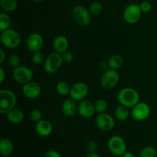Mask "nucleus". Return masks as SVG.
Listing matches in <instances>:
<instances>
[{
	"mask_svg": "<svg viewBox=\"0 0 157 157\" xmlns=\"http://www.w3.org/2000/svg\"><path fill=\"white\" fill-rule=\"evenodd\" d=\"M117 101L121 105L132 108L140 102V94L132 87H124L118 93Z\"/></svg>",
	"mask_w": 157,
	"mask_h": 157,
	"instance_id": "nucleus-1",
	"label": "nucleus"
},
{
	"mask_svg": "<svg viewBox=\"0 0 157 157\" xmlns=\"http://www.w3.org/2000/svg\"><path fill=\"white\" fill-rule=\"evenodd\" d=\"M17 98L12 90L2 89L0 90V113L6 114L16 106Z\"/></svg>",
	"mask_w": 157,
	"mask_h": 157,
	"instance_id": "nucleus-2",
	"label": "nucleus"
},
{
	"mask_svg": "<svg viewBox=\"0 0 157 157\" xmlns=\"http://www.w3.org/2000/svg\"><path fill=\"white\" fill-rule=\"evenodd\" d=\"M0 41L3 46L9 49L16 48L21 43V36L18 32L12 29H8L1 32Z\"/></svg>",
	"mask_w": 157,
	"mask_h": 157,
	"instance_id": "nucleus-3",
	"label": "nucleus"
},
{
	"mask_svg": "<svg viewBox=\"0 0 157 157\" xmlns=\"http://www.w3.org/2000/svg\"><path fill=\"white\" fill-rule=\"evenodd\" d=\"M64 62L62 55L56 52H52L45 58L44 62L43 63V67L44 71L49 75H52L58 71Z\"/></svg>",
	"mask_w": 157,
	"mask_h": 157,
	"instance_id": "nucleus-4",
	"label": "nucleus"
},
{
	"mask_svg": "<svg viewBox=\"0 0 157 157\" xmlns=\"http://www.w3.org/2000/svg\"><path fill=\"white\" fill-rule=\"evenodd\" d=\"M107 148L113 155L122 157L127 152V144L121 136H112L107 141Z\"/></svg>",
	"mask_w": 157,
	"mask_h": 157,
	"instance_id": "nucleus-5",
	"label": "nucleus"
},
{
	"mask_svg": "<svg viewBox=\"0 0 157 157\" xmlns=\"http://www.w3.org/2000/svg\"><path fill=\"white\" fill-rule=\"evenodd\" d=\"M72 16L78 25L81 26L87 25L91 21L92 15L90 11L81 5H78L74 8L72 11Z\"/></svg>",
	"mask_w": 157,
	"mask_h": 157,
	"instance_id": "nucleus-6",
	"label": "nucleus"
},
{
	"mask_svg": "<svg viewBox=\"0 0 157 157\" xmlns=\"http://www.w3.org/2000/svg\"><path fill=\"white\" fill-rule=\"evenodd\" d=\"M12 76L17 83L25 84L32 81L34 78V72L27 66L20 65L14 68Z\"/></svg>",
	"mask_w": 157,
	"mask_h": 157,
	"instance_id": "nucleus-7",
	"label": "nucleus"
},
{
	"mask_svg": "<svg viewBox=\"0 0 157 157\" xmlns=\"http://www.w3.org/2000/svg\"><path fill=\"white\" fill-rule=\"evenodd\" d=\"M120 81V75L116 70L107 69L103 72L100 79L101 85L105 89H112L117 86Z\"/></svg>",
	"mask_w": 157,
	"mask_h": 157,
	"instance_id": "nucleus-8",
	"label": "nucleus"
},
{
	"mask_svg": "<svg viewBox=\"0 0 157 157\" xmlns=\"http://www.w3.org/2000/svg\"><path fill=\"white\" fill-rule=\"evenodd\" d=\"M142 13L143 12L140 7V5L133 3V4L127 6L124 9V18L126 22L129 23V24H136L140 19Z\"/></svg>",
	"mask_w": 157,
	"mask_h": 157,
	"instance_id": "nucleus-9",
	"label": "nucleus"
},
{
	"mask_svg": "<svg viewBox=\"0 0 157 157\" xmlns=\"http://www.w3.org/2000/svg\"><path fill=\"white\" fill-rule=\"evenodd\" d=\"M151 110L147 103L139 102L132 107L131 116L136 121H144L150 117Z\"/></svg>",
	"mask_w": 157,
	"mask_h": 157,
	"instance_id": "nucleus-10",
	"label": "nucleus"
},
{
	"mask_svg": "<svg viewBox=\"0 0 157 157\" xmlns=\"http://www.w3.org/2000/svg\"><path fill=\"white\" fill-rule=\"evenodd\" d=\"M89 93V87L84 82H77L71 87L69 96L75 101H81L85 99Z\"/></svg>",
	"mask_w": 157,
	"mask_h": 157,
	"instance_id": "nucleus-11",
	"label": "nucleus"
},
{
	"mask_svg": "<svg viewBox=\"0 0 157 157\" xmlns=\"http://www.w3.org/2000/svg\"><path fill=\"white\" fill-rule=\"evenodd\" d=\"M95 124L103 131H110L115 127V120L108 113H99L95 118Z\"/></svg>",
	"mask_w": 157,
	"mask_h": 157,
	"instance_id": "nucleus-12",
	"label": "nucleus"
},
{
	"mask_svg": "<svg viewBox=\"0 0 157 157\" xmlns=\"http://www.w3.org/2000/svg\"><path fill=\"white\" fill-rule=\"evenodd\" d=\"M21 93L23 96L28 99H36L41 95V87L39 84L32 81L23 84L21 87Z\"/></svg>",
	"mask_w": 157,
	"mask_h": 157,
	"instance_id": "nucleus-13",
	"label": "nucleus"
},
{
	"mask_svg": "<svg viewBox=\"0 0 157 157\" xmlns=\"http://www.w3.org/2000/svg\"><path fill=\"white\" fill-rule=\"evenodd\" d=\"M27 48L30 52H38L42 48L44 45L43 37L39 33H32L29 35L26 41Z\"/></svg>",
	"mask_w": 157,
	"mask_h": 157,
	"instance_id": "nucleus-14",
	"label": "nucleus"
},
{
	"mask_svg": "<svg viewBox=\"0 0 157 157\" xmlns=\"http://www.w3.org/2000/svg\"><path fill=\"white\" fill-rule=\"evenodd\" d=\"M78 113L81 117L84 118H90L96 113L94 104L90 101L83 100L78 104Z\"/></svg>",
	"mask_w": 157,
	"mask_h": 157,
	"instance_id": "nucleus-15",
	"label": "nucleus"
},
{
	"mask_svg": "<svg viewBox=\"0 0 157 157\" xmlns=\"http://www.w3.org/2000/svg\"><path fill=\"white\" fill-rule=\"evenodd\" d=\"M78 104H77L76 101L72 98H67L63 101L61 104V111L64 116L67 117H74L78 113Z\"/></svg>",
	"mask_w": 157,
	"mask_h": 157,
	"instance_id": "nucleus-16",
	"label": "nucleus"
},
{
	"mask_svg": "<svg viewBox=\"0 0 157 157\" xmlns=\"http://www.w3.org/2000/svg\"><path fill=\"white\" fill-rule=\"evenodd\" d=\"M35 131L39 136L46 137L52 134L53 131V126L49 121L42 119L35 124Z\"/></svg>",
	"mask_w": 157,
	"mask_h": 157,
	"instance_id": "nucleus-17",
	"label": "nucleus"
},
{
	"mask_svg": "<svg viewBox=\"0 0 157 157\" xmlns=\"http://www.w3.org/2000/svg\"><path fill=\"white\" fill-rule=\"evenodd\" d=\"M69 47V41L64 35H58L54 39L53 48L55 52L59 54H64L67 52Z\"/></svg>",
	"mask_w": 157,
	"mask_h": 157,
	"instance_id": "nucleus-18",
	"label": "nucleus"
},
{
	"mask_svg": "<svg viewBox=\"0 0 157 157\" xmlns=\"http://www.w3.org/2000/svg\"><path fill=\"white\" fill-rule=\"evenodd\" d=\"M14 151V144L9 138H2L0 141V154L3 157H9Z\"/></svg>",
	"mask_w": 157,
	"mask_h": 157,
	"instance_id": "nucleus-19",
	"label": "nucleus"
},
{
	"mask_svg": "<svg viewBox=\"0 0 157 157\" xmlns=\"http://www.w3.org/2000/svg\"><path fill=\"white\" fill-rule=\"evenodd\" d=\"M6 115L8 121L12 124H20L24 119V113L22 110L15 107L9 110Z\"/></svg>",
	"mask_w": 157,
	"mask_h": 157,
	"instance_id": "nucleus-20",
	"label": "nucleus"
},
{
	"mask_svg": "<svg viewBox=\"0 0 157 157\" xmlns=\"http://www.w3.org/2000/svg\"><path fill=\"white\" fill-rule=\"evenodd\" d=\"M109 68L113 70H118L124 65V60L121 55H113L110 57L107 61Z\"/></svg>",
	"mask_w": 157,
	"mask_h": 157,
	"instance_id": "nucleus-21",
	"label": "nucleus"
},
{
	"mask_svg": "<svg viewBox=\"0 0 157 157\" xmlns=\"http://www.w3.org/2000/svg\"><path fill=\"white\" fill-rule=\"evenodd\" d=\"M130 115V111H129L128 107L125 106L120 105L116 108L114 111V116L118 121H124L127 120Z\"/></svg>",
	"mask_w": 157,
	"mask_h": 157,
	"instance_id": "nucleus-22",
	"label": "nucleus"
},
{
	"mask_svg": "<svg viewBox=\"0 0 157 157\" xmlns=\"http://www.w3.org/2000/svg\"><path fill=\"white\" fill-rule=\"evenodd\" d=\"M0 6L6 12H12L18 7L17 0H0Z\"/></svg>",
	"mask_w": 157,
	"mask_h": 157,
	"instance_id": "nucleus-23",
	"label": "nucleus"
},
{
	"mask_svg": "<svg viewBox=\"0 0 157 157\" xmlns=\"http://www.w3.org/2000/svg\"><path fill=\"white\" fill-rule=\"evenodd\" d=\"M71 87L66 81H59L56 85V91L61 96H67L70 94Z\"/></svg>",
	"mask_w": 157,
	"mask_h": 157,
	"instance_id": "nucleus-24",
	"label": "nucleus"
},
{
	"mask_svg": "<svg viewBox=\"0 0 157 157\" xmlns=\"http://www.w3.org/2000/svg\"><path fill=\"white\" fill-rule=\"evenodd\" d=\"M11 25V18L6 12H2L0 14V31L6 30L9 29Z\"/></svg>",
	"mask_w": 157,
	"mask_h": 157,
	"instance_id": "nucleus-25",
	"label": "nucleus"
},
{
	"mask_svg": "<svg viewBox=\"0 0 157 157\" xmlns=\"http://www.w3.org/2000/svg\"><path fill=\"white\" fill-rule=\"evenodd\" d=\"M139 157H157V150L153 146H147L141 150Z\"/></svg>",
	"mask_w": 157,
	"mask_h": 157,
	"instance_id": "nucleus-26",
	"label": "nucleus"
},
{
	"mask_svg": "<svg viewBox=\"0 0 157 157\" xmlns=\"http://www.w3.org/2000/svg\"><path fill=\"white\" fill-rule=\"evenodd\" d=\"M94 107H95V111L97 113H105L107 110L108 104L107 102L104 99H98L95 101L94 103Z\"/></svg>",
	"mask_w": 157,
	"mask_h": 157,
	"instance_id": "nucleus-27",
	"label": "nucleus"
},
{
	"mask_svg": "<svg viewBox=\"0 0 157 157\" xmlns=\"http://www.w3.org/2000/svg\"><path fill=\"white\" fill-rule=\"evenodd\" d=\"M89 11L93 16L99 15L103 11V6L100 2H94L89 6Z\"/></svg>",
	"mask_w": 157,
	"mask_h": 157,
	"instance_id": "nucleus-28",
	"label": "nucleus"
},
{
	"mask_svg": "<svg viewBox=\"0 0 157 157\" xmlns=\"http://www.w3.org/2000/svg\"><path fill=\"white\" fill-rule=\"evenodd\" d=\"M20 63H21V60H20L19 56L16 54H11L8 58V64L13 68L20 66Z\"/></svg>",
	"mask_w": 157,
	"mask_h": 157,
	"instance_id": "nucleus-29",
	"label": "nucleus"
},
{
	"mask_svg": "<svg viewBox=\"0 0 157 157\" xmlns=\"http://www.w3.org/2000/svg\"><path fill=\"white\" fill-rule=\"evenodd\" d=\"M44 54L41 52L38 51V52H33V55L32 56V61L35 64H41L44 62Z\"/></svg>",
	"mask_w": 157,
	"mask_h": 157,
	"instance_id": "nucleus-30",
	"label": "nucleus"
},
{
	"mask_svg": "<svg viewBox=\"0 0 157 157\" xmlns=\"http://www.w3.org/2000/svg\"><path fill=\"white\" fill-rule=\"evenodd\" d=\"M29 118H30V120L32 122L36 124V123L39 122L40 121H41L43 119L42 113L39 110H37V109L32 110L30 112V113H29Z\"/></svg>",
	"mask_w": 157,
	"mask_h": 157,
	"instance_id": "nucleus-31",
	"label": "nucleus"
},
{
	"mask_svg": "<svg viewBox=\"0 0 157 157\" xmlns=\"http://www.w3.org/2000/svg\"><path fill=\"white\" fill-rule=\"evenodd\" d=\"M140 7L142 12H144V13H148V12H150L151 11L152 5L150 2L144 1L140 4Z\"/></svg>",
	"mask_w": 157,
	"mask_h": 157,
	"instance_id": "nucleus-32",
	"label": "nucleus"
},
{
	"mask_svg": "<svg viewBox=\"0 0 157 157\" xmlns=\"http://www.w3.org/2000/svg\"><path fill=\"white\" fill-rule=\"evenodd\" d=\"M98 148V144L94 140H89L86 144V150L87 153H94Z\"/></svg>",
	"mask_w": 157,
	"mask_h": 157,
	"instance_id": "nucleus-33",
	"label": "nucleus"
},
{
	"mask_svg": "<svg viewBox=\"0 0 157 157\" xmlns=\"http://www.w3.org/2000/svg\"><path fill=\"white\" fill-rule=\"evenodd\" d=\"M62 58L63 61L67 64H70L74 60V55L71 52H66L64 54H62Z\"/></svg>",
	"mask_w": 157,
	"mask_h": 157,
	"instance_id": "nucleus-34",
	"label": "nucleus"
},
{
	"mask_svg": "<svg viewBox=\"0 0 157 157\" xmlns=\"http://www.w3.org/2000/svg\"><path fill=\"white\" fill-rule=\"evenodd\" d=\"M43 157H61V153L55 150H49L44 153Z\"/></svg>",
	"mask_w": 157,
	"mask_h": 157,
	"instance_id": "nucleus-35",
	"label": "nucleus"
},
{
	"mask_svg": "<svg viewBox=\"0 0 157 157\" xmlns=\"http://www.w3.org/2000/svg\"><path fill=\"white\" fill-rule=\"evenodd\" d=\"M98 67H99L100 70L102 71L103 72L105 71H107V69H109L108 63L105 62V61H101V62H100L99 64H98Z\"/></svg>",
	"mask_w": 157,
	"mask_h": 157,
	"instance_id": "nucleus-36",
	"label": "nucleus"
},
{
	"mask_svg": "<svg viewBox=\"0 0 157 157\" xmlns=\"http://www.w3.org/2000/svg\"><path fill=\"white\" fill-rule=\"evenodd\" d=\"M6 79V72L2 67H0V83L2 84Z\"/></svg>",
	"mask_w": 157,
	"mask_h": 157,
	"instance_id": "nucleus-37",
	"label": "nucleus"
},
{
	"mask_svg": "<svg viewBox=\"0 0 157 157\" xmlns=\"http://www.w3.org/2000/svg\"><path fill=\"white\" fill-rule=\"evenodd\" d=\"M0 55H1V58H0V64H2L4 62L5 59H6V55H5V52L2 49L0 50Z\"/></svg>",
	"mask_w": 157,
	"mask_h": 157,
	"instance_id": "nucleus-38",
	"label": "nucleus"
},
{
	"mask_svg": "<svg viewBox=\"0 0 157 157\" xmlns=\"http://www.w3.org/2000/svg\"><path fill=\"white\" fill-rule=\"evenodd\" d=\"M84 157H101V156H100L98 153H96L94 152V153H87V154L85 155V156Z\"/></svg>",
	"mask_w": 157,
	"mask_h": 157,
	"instance_id": "nucleus-39",
	"label": "nucleus"
},
{
	"mask_svg": "<svg viewBox=\"0 0 157 157\" xmlns=\"http://www.w3.org/2000/svg\"><path fill=\"white\" fill-rule=\"evenodd\" d=\"M122 157H135V156L133 153H131V152L127 151L124 155H123Z\"/></svg>",
	"mask_w": 157,
	"mask_h": 157,
	"instance_id": "nucleus-40",
	"label": "nucleus"
},
{
	"mask_svg": "<svg viewBox=\"0 0 157 157\" xmlns=\"http://www.w3.org/2000/svg\"><path fill=\"white\" fill-rule=\"evenodd\" d=\"M32 1L35 3H40V2H42L44 0H32Z\"/></svg>",
	"mask_w": 157,
	"mask_h": 157,
	"instance_id": "nucleus-41",
	"label": "nucleus"
}]
</instances>
